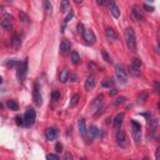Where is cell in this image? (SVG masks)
<instances>
[{
	"label": "cell",
	"mask_w": 160,
	"mask_h": 160,
	"mask_svg": "<svg viewBox=\"0 0 160 160\" xmlns=\"http://www.w3.org/2000/svg\"><path fill=\"white\" fill-rule=\"evenodd\" d=\"M23 119H24V125H25V126L30 128L31 125L35 123V119H36V113H35V110H34L31 106H29V108L26 109V111H25Z\"/></svg>",
	"instance_id": "cell-2"
},
{
	"label": "cell",
	"mask_w": 160,
	"mask_h": 160,
	"mask_svg": "<svg viewBox=\"0 0 160 160\" xmlns=\"http://www.w3.org/2000/svg\"><path fill=\"white\" fill-rule=\"evenodd\" d=\"M26 74H28V59H25L21 63H18V67H16L18 79L20 81H24L25 78H26Z\"/></svg>",
	"instance_id": "cell-4"
},
{
	"label": "cell",
	"mask_w": 160,
	"mask_h": 160,
	"mask_svg": "<svg viewBox=\"0 0 160 160\" xmlns=\"http://www.w3.org/2000/svg\"><path fill=\"white\" fill-rule=\"evenodd\" d=\"M117 143L121 146V148H125V146L128 145V138H126V135H125L124 131L120 130V129L117 130Z\"/></svg>",
	"instance_id": "cell-9"
},
{
	"label": "cell",
	"mask_w": 160,
	"mask_h": 160,
	"mask_svg": "<svg viewBox=\"0 0 160 160\" xmlns=\"http://www.w3.org/2000/svg\"><path fill=\"white\" fill-rule=\"evenodd\" d=\"M124 36H125V43H126L128 49L131 53H135L136 51V38H135V33H134L133 28H128L124 33Z\"/></svg>",
	"instance_id": "cell-1"
},
{
	"label": "cell",
	"mask_w": 160,
	"mask_h": 160,
	"mask_svg": "<svg viewBox=\"0 0 160 160\" xmlns=\"http://www.w3.org/2000/svg\"><path fill=\"white\" fill-rule=\"evenodd\" d=\"M146 99H148V93H143L142 95L139 96V100H138V103H139V104H144V103L146 101Z\"/></svg>",
	"instance_id": "cell-30"
},
{
	"label": "cell",
	"mask_w": 160,
	"mask_h": 160,
	"mask_svg": "<svg viewBox=\"0 0 160 160\" xmlns=\"http://www.w3.org/2000/svg\"><path fill=\"white\" fill-rule=\"evenodd\" d=\"M16 64H18L16 60H11V61H8V63H6V65H8V67H15Z\"/></svg>",
	"instance_id": "cell-40"
},
{
	"label": "cell",
	"mask_w": 160,
	"mask_h": 160,
	"mask_svg": "<svg viewBox=\"0 0 160 160\" xmlns=\"http://www.w3.org/2000/svg\"><path fill=\"white\" fill-rule=\"evenodd\" d=\"M15 123H16V125H19V126H21V125H24V119L21 117H16L15 118Z\"/></svg>",
	"instance_id": "cell-34"
},
{
	"label": "cell",
	"mask_w": 160,
	"mask_h": 160,
	"mask_svg": "<svg viewBox=\"0 0 160 160\" xmlns=\"http://www.w3.org/2000/svg\"><path fill=\"white\" fill-rule=\"evenodd\" d=\"M19 19H20V20L23 21V23H25V24H29V23H30V18L28 16V15L25 14L24 11H20V13H19Z\"/></svg>",
	"instance_id": "cell-25"
},
{
	"label": "cell",
	"mask_w": 160,
	"mask_h": 160,
	"mask_svg": "<svg viewBox=\"0 0 160 160\" xmlns=\"http://www.w3.org/2000/svg\"><path fill=\"white\" fill-rule=\"evenodd\" d=\"M43 4H44V9H45V11L48 13V14H51V10H53V5H51V3H50L49 0H44Z\"/></svg>",
	"instance_id": "cell-24"
},
{
	"label": "cell",
	"mask_w": 160,
	"mask_h": 160,
	"mask_svg": "<svg viewBox=\"0 0 160 160\" xmlns=\"http://www.w3.org/2000/svg\"><path fill=\"white\" fill-rule=\"evenodd\" d=\"M5 1H6V3H11L13 0H5Z\"/></svg>",
	"instance_id": "cell-49"
},
{
	"label": "cell",
	"mask_w": 160,
	"mask_h": 160,
	"mask_svg": "<svg viewBox=\"0 0 160 160\" xmlns=\"http://www.w3.org/2000/svg\"><path fill=\"white\" fill-rule=\"evenodd\" d=\"M58 135H59V133L55 128H48V129L45 130V138H46V140H49V142L55 140L56 138H58Z\"/></svg>",
	"instance_id": "cell-12"
},
{
	"label": "cell",
	"mask_w": 160,
	"mask_h": 160,
	"mask_svg": "<svg viewBox=\"0 0 160 160\" xmlns=\"http://www.w3.org/2000/svg\"><path fill=\"white\" fill-rule=\"evenodd\" d=\"M1 108H3V103L0 101V109H1Z\"/></svg>",
	"instance_id": "cell-48"
},
{
	"label": "cell",
	"mask_w": 160,
	"mask_h": 160,
	"mask_svg": "<svg viewBox=\"0 0 160 160\" xmlns=\"http://www.w3.org/2000/svg\"><path fill=\"white\" fill-rule=\"evenodd\" d=\"M105 35H106V38H108L109 40H111V41L118 40V35L115 34L114 29H111V28H106L105 29Z\"/></svg>",
	"instance_id": "cell-17"
},
{
	"label": "cell",
	"mask_w": 160,
	"mask_h": 160,
	"mask_svg": "<svg viewBox=\"0 0 160 160\" xmlns=\"http://www.w3.org/2000/svg\"><path fill=\"white\" fill-rule=\"evenodd\" d=\"M125 100H126V98L125 96H119V98H117L113 101V105H115V106H119V105H121V104H124L125 103Z\"/></svg>",
	"instance_id": "cell-27"
},
{
	"label": "cell",
	"mask_w": 160,
	"mask_h": 160,
	"mask_svg": "<svg viewBox=\"0 0 160 160\" xmlns=\"http://www.w3.org/2000/svg\"><path fill=\"white\" fill-rule=\"evenodd\" d=\"M95 84H96V76L94 74L89 75L85 80V90H92L95 86Z\"/></svg>",
	"instance_id": "cell-14"
},
{
	"label": "cell",
	"mask_w": 160,
	"mask_h": 160,
	"mask_svg": "<svg viewBox=\"0 0 160 160\" xmlns=\"http://www.w3.org/2000/svg\"><path fill=\"white\" fill-rule=\"evenodd\" d=\"M70 49H71V44L69 40L64 39L63 41L60 43V54L61 55H67L70 53Z\"/></svg>",
	"instance_id": "cell-13"
},
{
	"label": "cell",
	"mask_w": 160,
	"mask_h": 160,
	"mask_svg": "<svg viewBox=\"0 0 160 160\" xmlns=\"http://www.w3.org/2000/svg\"><path fill=\"white\" fill-rule=\"evenodd\" d=\"M80 100V95H78V94H75V95H73V98H71V101H70V106L71 108H74L75 105L79 103Z\"/></svg>",
	"instance_id": "cell-28"
},
{
	"label": "cell",
	"mask_w": 160,
	"mask_h": 160,
	"mask_svg": "<svg viewBox=\"0 0 160 160\" xmlns=\"http://www.w3.org/2000/svg\"><path fill=\"white\" fill-rule=\"evenodd\" d=\"M109 93H110V95H117L118 90L117 89H111V92H109Z\"/></svg>",
	"instance_id": "cell-44"
},
{
	"label": "cell",
	"mask_w": 160,
	"mask_h": 160,
	"mask_svg": "<svg viewBox=\"0 0 160 160\" xmlns=\"http://www.w3.org/2000/svg\"><path fill=\"white\" fill-rule=\"evenodd\" d=\"M83 38H84V40H85V43L89 44V45H93V44L96 41L95 34H94V31L90 30V29H84V31H83Z\"/></svg>",
	"instance_id": "cell-8"
},
{
	"label": "cell",
	"mask_w": 160,
	"mask_h": 160,
	"mask_svg": "<svg viewBox=\"0 0 160 160\" xmlns=\"http://www.w3.org/2000/svg\"><path fill=\"white\" fill-rule=\"evenodd\" d=\"M73 15H74V14H73V11H71V10H70V11H69V14L67 15V18H65V20H64V23H65V24H67V23H68V21H69V20H70V19H71V18H73Z\"/></svg>",
	"instance_id": "cell-37"
},
{
	"label": "cell",
	"mask_w": 160,
	"mask_h": 160,
	"mask_svg": "<svg viewBox=\"0 0 160 160\" xmlns=\"http://www.w3.org/2000/svg\"><path fill=\"white\" fill-rule=\"evenodd\" d=\"M156 129H158V120H151L150 121V133H151V136L155 135L156 133Z\"/></svg>",
	"instance_id": "cell-23"
},
{
	"label": "cell",
	"mask_w": 160,
	"mask_h": 160,
	"mask_svg": "<svg viewBox=\"0 0 160 160\" xmlns=\"http://www.w3.org/2000/svg\"><path fill=\"white\" fill-rule=\"evenodd\" d=\"M0 84H3V78L0 76Z\"/></svg>",
	"instance_id": "cell-47"
},
{
	"label": "cell",
	"mask_w": 160,
	"mask_h": 160,
	"mask_svg": "<svg viewBox=\"0 0 160 160\" xmlns=\"http://www.w3.org/2000/svg\"><path fill=\"white\" fill-rule=\"evenodd\" d=\"M106 80H108V81H106V83H103L101 85H103V86H109V88H110V85H113L111 79H106Z\"/></svg>",
	"instance_id": "cell-39"
},
{
	"label": "cell",
	"mask_w": 160,
	"mask_h": 160,
	"mask_svg": "<svg viewBox=\"0 0 160 160\" xmlns=\"http://www.w3.org/2000/svg\"><path fill=\"white\" fill-rule=\"evenodd\" d=\"M61 10L63 11L69 10V0H61Z\"/></svg>",
	"instance_id": "cell-32"
},
{
	"label": "cell",
	"mask_w": 160,
	"mask_h": 160,
	"mask_svg": "<svg viewBox=\"0 0 160 160\" xmlns=\"http://www.w3.org/2000/svg\"><path fill=\"white\" fill-rule=\"evenodd\" d=\"M8 108L10 109V110L16 111L19 109V105H18V103L15 101V100H9V101H8Z\"/></svg>",
	"instance_id": "cell-26"
},
{
	"label": "cell",
	"mask_w": 160,
	"mask_h": 160,
	"mask_svg": "<svg viewBox=\"0 0 160 160\" xmlns=\"http://www.w3.org/2000/svg\"><path fill=\"white\" fill-rule=\"evenodd\" d=\"M123 120H124V113H119V114L115 117L114 119V126H115V129H120V126H121V124H123Z\"/></svg>",
	"instance_id": "cell-16"
},
{
	"label": "cell",
	"mask_w": 160,
	"mask_h": 160,
	"mask_svg": "<svg viewBox=\"0 0 160 160\" xmlns=\"http://www.w3.org/2000/svg\"><path fill=\"white\" fill-rule=\"evenodd\" d=\"M109 10H110L111 15L114 18H119L120 16V9H119V6L117 5V3H115V0H109Z\"/></svg>",
	"instance_id": "cell-11"
},
{
	"label": "cell",
	"mask_w": 160,
	"mask_h": 160,
	"mask_svg": "<svg viewBox=\"0 0 160 160\" xmlns=\"http://www.w3.org/2000/svg\"><path fill=\"white\" fill-rule=\"evenodd\" d=\"M103 99H104V96H103V95L96 96V98L94 99L92 106H93V108H98V110H99V109H100V105H101V103H103Z\"/></svg>",
	"instance_id": "cell-21"
},
{
	"label": "cell",
	"mask_w": 160,
	"mask_h": 160,
	"mask_svg": "<svg viewBox=\"0 0 160 160\" xmlns=\"http://www.w3.org/2000/svg\"><path fill=\"white\" fill-rule=\"evenodd\" d=\"M86 133H89V138L90 139H95L96 135L99 134V130L96 126H94V125H92V126L89 128V130H86Z\"/></svg>",
	"instance_id": "cell-18"
},
{
	"label": "cell",
	"mask_w": 160,
	"mask_h": 160,
	"mask_svg": "<svg viewBox=\"0 0 160 160\" xmlns=\"http://www.w3.org/2000/svg\"><path fill=\"white\" fill-rule=\"evenodd\" d=\"M74 1H75V3H76V4H81V3H83V1H84V0H74Z\"/></svg>",
	"instance_id": "cell-46"
},
{
	"label": "cell",
	"mask_w": 160,
	"mask_h": 160,
	"mask_svg": "<svg viewBox=\"0 0 160 160\" xmlns=\"http://www.w3.org/2000/svg\"><path fill=\"white\" fill-rule=\"evenodd\" d=\"M46 159H49V160H58V159H59V155H55V154H48V155H46Z\"/></svg>",
	"instance_id": "cell-35"
},
{
	"label": "cell",
	"mask_w": 160,
	"mask_h": 160,
	"mask_svg": "<svg viewBox=\"0 0 160 160\" xmlns=\"http://www.w3.org/2000/svg\"><path fill=\"white\" fill-rule=\"evenodd\" d=\"M115 75H117L118 80L120 81L121 84H126L128 83V74L126 71L124 70V68L121 65H117L115 67Z\"/></svg>",
	"instance_id": "cell-7"
},
{
	"label": "cell",
	"mask_w": 160,
	"mask_h": 160,
	"mask_svg": "<svg viewBox=\"0 0 160 160\" xmlns=\"http://www.w3.org/2000/svg\"><path fill=\"white\" fill-rule=\"evenodd\" d=\"M78 31H79V33L80 34H83V31H84V25L83 24H81V23H79V24H78Z\"/></svg>",
	"instance_id": "cell-38"
},
{
	"label": "cell",
	"mask_w": 160,
	"mask_h": 160,
	"mask_svg": "<svg viewBox=\"0 0 160 160\" xmlns=\"http://www.w3.org/2000/svg\"><path fill=\"white\" fill-rule=\"evenodd\" d=\"M71 63H73L74 65H78L80 63V55H79V53L75 51V50L71 51Z\"/></svg>",
	"instance_id": "cell-20"
},
{
	"label": "cell",
	"mask_w": 160,
	"mask_h": 160,
	"mask_svg": "<svg viewBox=\"0 0 160 160\" xmlns=\"http://www.w3.org/2000/svg\"><path fill=\"white\" fill-rule=\"evenodd\" d=\"M140 68H142V61L139 59H134L129 65V73L133 76H139L140 75Z\"/></svg>",
	"instance_id": "cell-6"
},
{
	"label": "cell",
	"mask_w": 160,
	"mask_h": 160,
	"mask_svg": "<svg viewBox=\"0 0 160 160\" xmlns=\"http://www.w3.org/2000/svg\"><path fill=\"white\" fill-rule=\"evenodd\" d=\"M55 151L56 153H61L63 151V145L60 143H56V145H55Z\"/></svg>",
	"instance_id": "cell-36"
},
{
	"label": "cell",
	"mask_w": 160,
	"mask_h": 160,
	"mask_svg": "<svg viewBox=\"0 0 160 160\" xmlns=\"http://www.w3.org/2000/svg\"><path fill=\"white\" fill-rule=\"evenodd\" d=\"M69 75H70V73H69V70L68 69H64V70L61 71V74H60V83H67V81L69 80Z\"/></svg>",
	"instance_id": "cell-22"
},
{
	"label": "cell",
	"mask_w": 160,
	"mask_h": 160,
	"mask_svg": "<svg viewBox=\"0 0 160 160\" xmlns=\"http://www.w3.org/2000/svg\"><path fill=\"white\" fill-rule=\"evenodd\" d=\"M71 158H73V156L69 154V153H67V154H65V159H67V160H68V159H71Z\"/></svg>",
	"instance_id": "cell-45"
},
{
	"label": "cell",
	"mask_w": 160,
	"mask_h": 160,
	"mask_svg": "<svg viewBox=\"0 0 160 160\" xmlns=\"http://www.w3.org/2000/svg\"><path fill=\"white\" fill-rule=\"evenodd\" d=\"M96 3H98L99 5H105V3H106V0H96Z\"/></svg>",
	"instance_id": "cell-43"
},
{
	"label": "cell",
	"mask_w": 160,
	"mask_h": 160,
	"mask_svg": "<svg viewBox=\"0 0 160 160\" xmlns=\"http://www.w3.org/2000/svg\"><path fill=\"white\" fill-rule=\"evenodd\" d=\"M51 98H53L54 101L59 100V99H60V92H59V90H54V92L51 93Z\"/></svg>",
	"instance_id": "cell-33"
},
{
	"label": "cell",
	"mask_w": 160,
	"mask_h": 160,
	"mask_svg": "<svg viewBox=\"0 0 160 160\" xmlns=\"http://www.w3.org/2000/svg\"><path fill=\"white\" fill-rule=\"evenodd\" d=\"M144 9H145V10H148V11H153L154 10V8H153V6H149V5H144Z\"/></svg>",
	"instance_id": "cell-41"
},
{
	"label": "cell",
	"mask_w": 160,
	"mask_h": 160,
	"mask_svg": "<svg viewBox=\"0 0 160 160\" xmlns=\"http://www.w3.org/2000/svg\"><path fill=\"white\" fill-rule=\"evenodd\" d=\"M69 80H70V81H75V80H76V76L73 75V74H70V75H69Z\"/></svg>",
	"instance_id": "cell-42"
},
{
	"label": "cell",
	"mask_w": 160,
	"mask_h": 160,
	"mask_svg": "<svg viewBox=\"0 0 160 160\" xmlns=\"http://www.w3.org/2000/svg\"><path fill=\"white\" fill-rule=\"evenodd\" d=\"M101 54H103V58H104V60H105L106 63H108V64H111V63H113L111 58L108 55V53H106L105 50H103V51H101Z\"/></svg>",
	"instance_id": "cell-31"
},
{
	"label": "cell",
	"mask_w": 160,
	"mask_h": 160,
	"mask_svg": "<svg viewBox=\"0 0 160 160\" xmlns=\"http://www.w3.org/2000/svg\"><path fill=\"white\" fill-rule=\"evenodd\" d=\"M131 18H133V20H135V21H142V20H144L143 11L140 10V8L138 5H134L133 8H131Z\"/></svg>",
	"instance_id": "cell-10"
},
{
	"label": "cell",
	"mask_w": 160,
	"mask_h": 160,
	"mask_svg": "<svg viewBox=\"0 0 160 160\" xmlns=\"http://www.w3.org/2000/svg\"><path fill=\"white\" fill-rule=\"evenodd\" d=\"M149 1H154V0H149Z\"/></svg>",
	"instance_id": "cell-50"
},
{
	"label": "cell",
	"mask_w": 160,
	"mask_h": 160,
	"mask_svg": "<svg viewBox=\"0 0 160 160\" xmlns=\"http://www.w3.org/2000/svg\"><path fill=\"white\" fill-rule=\"evenodd\" d=\"M78 128H79V134L85 139L86 138V125H85V120H84V119H79V121H78Z\"/></svg>",
	"instance_id": "cell-15"
},
{
	"label": "cell",
	"mask_w": 160,
	"mask_h": 160,
	"mask_svg": "<svg viewBox=\"0 0 160 160\" xmlns=\"http://www.w3.org/2000/svg\"><path fill=\"white\" fill-rule=\"evenodd\" d=\"M33 101L36 106H41L43 105V96L40 93V85L38 83H34L33 88Z\"/></svg>",
	"instance_id": "cell-5"
},
{
	"label": "cell",
	"mask_w": 160,
	"mask_h": 160,
	"mask_svg": "<svg viewBox=\"0 0 160 160\" xmlns=\"http://www.w3.org/2000/svg\"><path fill=\"white\" fill-rule=\"evenodd\" d=\"M11 45H13V48H14V49H20V46H21V40H20V38H19L18 35H14V36H13Z\"/></svg>",
	"instance_id": "cell-19"
},
{
	"label": "cell",
	"mask_w": 160,
	"mask_h": 160,
	"mask_svg": "<svg viewBox=\"0 0 160 160\" xmlns=\"http://www.w3.org/2000/svg\"><path fill=\"white\" fill-rule=\"evenodd\" d=\"M131 133H133V138L135 140V144L139 145L140 142H142V125L135 120H131Z\"/></svg>",
	"instance_id": "cell-3"
},
{
	"label": "cell",
	"mask_w": 160,
	"mask_h": 160,
	"mask_svg": "<svg viewBox=\"0 0 160 160\" xmlns=\"http://www.w3.org/2000/svg\"><path fill=\"white\" fill-rule=\"evenodd\" d=\"M1 24H3V26H4L6 30H10L11 29V21L8 20V19H4V20L1 21Z\"/></svg>",
	"instance_id": "cell-29"
}]
</instances>
